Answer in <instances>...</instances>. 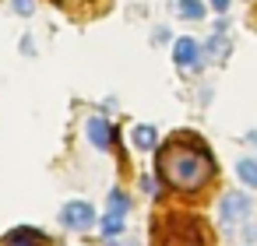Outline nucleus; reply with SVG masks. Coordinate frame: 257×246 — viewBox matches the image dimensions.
Listing matches in <instances>:
<instances>
[{"label":"nucleus","instance_id":"f257e3e1","mask_svg":"<svg viewBox=\"0 0 257 246\" xmlns=\"http://www.w3.org/2000/svg\"><path fill=\"white\" fill-rule=\"evenodd\" d=\"M211 172H215L211 155L194 141H169L159 151V176L176 190H197L211 179Z\"/></svg>","mask_w":257,"mask_h":246},{"label":"nucleus","instance_id":"f03ea898","mask_svg":"<svg viewBox=\"0 0 257 246\" xmlns=\"http://www.w3.org/2000/svg\"><path fill=\"white\" fill-rule=\"evenodd\" d=\"M250 207H253V200H250V193H243V190H229V193H222V200H218V218H222V225H239V221H246L250 218Z\"/></svg>","mask_w":257,"mask_h":246},{"label":"nucleus","instance_id":"7ed1b4c3","mask_svg":"<svg viewBox=\"0 0 257 246\" xmlns=\"http://www.w3.org/2000/svg\"><path fill=\"white\" fill-rule=\"evenodd\" d=\"M60 225L71 232H88L95 225V207L88 200H67L60 207Z\"/></svg>","mask_w":257,"mask_h":246},{"label":"nucleus","instance_id":"20e7f679","mask_svg":"<svg viewBox=\"0 0 257 246\" xmlns=\"http://www.w3.org/2000/svg\"><path fill=\"white\" fill-rule=\"evenodd\" d=\"M173 60L180 67H201V46L190 39V36H180L173 43Z\"/></svg>","mask_w":257,"mask_h":246},{"label":"nucleus","instance_id":"39448f33","mask_svg":"<svg viewBox=\"0 0 257 246\" xmlns=\"http://www.w3.org/2000/svg\"><path fill=\"white\" fill-rule=\"evenodd\" d=\"M85 134H88V141H92L99 151H109V144H113V130H109V123H106L102 116H88Z\"/></svg>","mask_w":257,"mask_h":246},{"label":"nucleus","instance_id":"423d86ee","mask_svg":"<svg viewBox=\"0 0 257 246\" xmlns=\"http://www.w3.org/2000/svg\"><path fill=\"white\" fill-rule=\"evenodd\" d=\"M131 144H134L138 151H152V148L159 144V134H155V127H152V123H138V127L131 130Z\"/></svg>","mask_w":257,"mask_h":246},{"label":"nucleus","instance_id":"0eeeda50","mask_svg":"<svg viewBox=\"0 0 257 246\" xmlns=\"http://www.w3.org/2000/svg\"><path fill=\"white\" fill-rule=\"evenodd\" d=\"M36 242H43V232L39 228H15V232L4 235L0 246H36Z\"/></svg>","mask_w":257,"mask_h":246},{"label":"nucleus","instance_id":"6e6552de","mask_svg":"<svg viewBox=\"0 0 257 246\" xmlns=\"http://www.w3.org/2000/svg\"><path fill=\"white\" fill-rule=\"evenodd\" d=\"M169 8H173L183 22H197V18H204V4H201V0H169Z\"/></svg>","mask_w":257,"mask_h":246},{"label":"nucleus","instance_id":"1a4fd4ad","mask_svg":"<svg viewBox=\"0 0 257 246\" xmlns=\"http://www.w3.org/2000/svg\"><path fill=\"white\" fill-rule=\"evenodd\" d=\"M204 53H201V64L204 60H215V64H222L225 60V50H229V43H225V36H211L204 46H201Z\"/></svg>","mask_w":257,"mask_h":246},{"label":"nucleus","instance_id":"9d476101","mask_svg":"<svg viewBox=\"0 0 257 246\" xmlns=\"http://www.w3.org/2000/svg\"><path fill=\"white\" fill-rule=\"evenodd\" d=\"M106 204H109L106 214H116V218H127V211H131V200H127V193H120V190H109Z\"/></svg>","mask_w":257,"mask_h":246},{"label":"nucleus","instance_id":"9b49d317","mask_svg":"<svg viewBox=\"0 0 257 246\" xmlns=\"http://www.w3.org/2000/svg\"><path fill=\"white\" fill-rule=\"evenodd\" d=\"M236 176L243 179V186H257V162L253 158H239L236 162Z\"/></svg>","mask_w":257,"mask_h":246},{"label":"nucleus","instance_id":"f8f14e48","mask_svg":"<svg viewBox=\"0 0 257 246\" xmlns=\"http://www.w3.org/2000/svg\"><path fill=\"white\" fill-rule=\"evenodd\" d=\"M120 232H123V218L106 214V218H102V235H106V239H113V235H120Z\"/></svg>","mask_w":257,"mask_h":246},{"label":"nucleus","instance_id":"ddd939ff","mask_svg":"<svg viewBox=\"0 0 257 246\" xmlns=\"http://www.w3.org/2000/svg\"><path fill=\"white\" fill-rule=\"evenodd\" d=\"M11 8H15V15L32 18V11H36V0H11Z\"/></svg>","mask_w":257,"mask_h":246},{"label":"nucleus","instance_id":"4468645a","mask_svg":"<svg viewBox=\"0 0 257 246\" xmlns=\"http://www.w3.org/2000/svg\"><path fill=\"white\" fill-rule=\"evenodd\" d=\"M22 57H36V43H32V36H22Z\"/></svg>","mask_w":257,"mask_h":246},{"label":"nucleus","instance_id":"2eb2a0df","mask_svg":"<svg viewBox=\"0 0 257 246\" xmlns=\"http://www.w3.org/2000/svg\"><path fill=\"white\" fill-rule=\"evenodd\" d=\"M141 190H145L148 197H155V179H152V176H141Z\"/></svg>","mask_w":257,"mask_h":246},{"label":"nucleus","instance_id":"dca6fc26","mask_svg":"<svg viewBox=\"0 0 257 246\" xmlns=\"http://www.w3.org/2000/svg\"><path fill=\"white\" fill-rule=\"evenodd\" d=\"M208 4H211V8H215V11H225V8H229V4H232V0H208Z\"/></svg>","mask_w":257,"mask_h":246}]
</instances>
